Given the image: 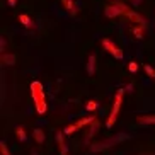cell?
Wrapping results in <instances>:
<instances>
[{"instance_id":"6da1fadb","label":"cell","mask_w":155,"mask_h":155,"mask_svg":"<svg viewBox=\"0 0 155 155\" xmlns=\"http://www.w3.org/2000/svg\"><path fill=\"white\" fill-rule=\"evenodd\" d=\"M31 96L34 101V107H36L38 114H45L48 109L46 104V94H45V87L41 82H32L31 84Z\"/></svg>"},{"instance_id":"7a4b0ae2","label":"cell","mask_w":155,"mask_h":155,"mask_svg":"<svg viewBox=\"0 0 155 155\" xmlns=\"http://www.w3.org/2000/svg\"><path fill=\"white\" fill-rule=\"evenodd\" d=\"M128 138H130V135H124V133H121V135L111 137V138H107V140H104V141L94 143V145H91V147H89V150H91L92 153H97V152H102V150H106V148H111L113 145H118L119 141L128 140Z\"/></svg>"},{"instance_id":"3957f363","label":"cell","mask_w":155,"mask_h":155,"mask_svg":"<svg viewBox=\"0 0 155 155\" xmlns=\"http://www.w3.org/2000/svg\"><path fill=\"white\" fill-rule=\"evenodd\" d=\"M126 89H118L116 91V97H114V104H113V109H111V114L107 121H106V126L107 128H113V124L116 123L118 119V114H119V109H121V104H123V94Z\"/></svg>"},{"instance_id":"277c9868","label":"cell","mask_w":155,"mask_h":155,"mask_svg":"<svg viewBox=\"0 0 155 155\" xmlns=\"http://www.w3.org/2000/svg\"><path fill=\"white\" fill-rule=\"evenodd\" d=\"M102 48H104L107 53H111L116 60H123V50H119V46L116 45L114 41L104 38V39H102Z\"/></svg>"},{"instance_id":"5b68a950","label":"cell","mask_w":155,"mask_h":155,"mask_svg":"<svg viewBox=\"0 0 155 155\" xmlns=\"http://www.w3.org/2000/svg\"><path fill=\"white\" fill-rule=\"evenodd\" d=\"M96 119V116H89V118H84V119H78L77 123H73V124H68V126L63 130V133L65 135H72V133H75V131H78L80 128H84V126H87V124H92V121Z\"/></svg>"},{"instance_id":"8992f818","label":"cell","mask_w":155,"mask_h":155,"mask_svg":"<svg viewBox=\"0 0 155 155\" xmlns=\"http://www.w3.org/2000/svg\"><path fill=\"white\" fill-rule=\"evenodd\" d=\"M56 143L60 148V155H68V148L65 145V133L63 131H56Z\"/></svg>"},{"instance_id":"52a82bcc","label":"cell","mask_w":155,"mask_h":155,"mask_svg":"<svg viewBox=\"0 0 155 155\" xmlns=\"http://www.w3.org/2000/svg\"><path fill=\"white\" fill-rule=\"evenodd\" d=\"M104 14H106V17L113 19V17H118V15H121V10H119L118 4H113V5H107V7H106Z\"/></svg>"},{"instance_id":"ba28073f","label":"cell","mask_w":155,"mask_h":155,"mask_svg":"<svg viewBox=\"0 0 155 155\" xmlns=\"http://www.w3.org/2000/svg\"><path fill=\"white\" fill-rule=\"evenodd\" d=\"M138 124H155V114H148V116H138Z\"/></svg>"},{"instance_id":"9c48e42d","label":"cell","mask_w":155,"mask_h":155,"mask_svg":"<svg viewBox=\"0 0 155 155\" xmlns=\"http://www.w3.org/2000/svg\"><path fill=\"white\" fill-rule=\"evenodd\" d=\"M32 137H34V141H36V143H39V145H41V143H45L46 135H45V131H43V130L36 128V130L32 131Z\"/></svg>"},{"instance_id":"30bf717a","label":"cell","mask_w":155,"mask_h":155,"mask_svg":"<svg viewBox=\"0 0 155 155\" xmlns=\"http://www.w3.org/2000/svg\"><path fill=\"white\" fill-rule=\"evenodd\" d=\"M94 72H96V55H91L87 60V73L94 75Z\"/></svg>"},{"instance_id":"8fae6325","label":"cell","mask_w":155,"mask_h":155,"mask_svg":"<svg viewBox=\"0 0 155 155\" xmlns=\"http://www.w3.org/2000/svg\"><path fill=\"white\" fill-rule=\"evenodd\" d=\"M19 22L22 24V26H26V28H31L32 26V21H31V17H29L28 14H21L19 15Z\"/></svg>"},{"instance_id":"7c38bea8","label":"cell","mask_w":155,"mask_h":155,"mask_svg":"<svg viewBox=\"0 0 155 155\" xmlns=\"http://www.w3.org/2000/svg\"><path fill=\"white\" fill-rule=\"evenodd\" d=\"M61 2H63V7H65V10H68L70 14H77V10L73 9V2L72 0H61Z\"/></svg>"},{"instance_id":"4fadbf2b","label":"cell","mask_w":155,"mask_h":155,"mask_svg":"<svg viewBox=\"0 0 155 155\" xmlns=\"http://www.w3.org/2000/svg\"><path fill=\"white\" fill-rule=\"evenodd\" d=\"M97 128H99V121H97V119H94V121H92V126H91V131H89V135H87V140L96 135V133H97Z\"/></svg>"},{"instance_id":"5bb4252c","label":"cell","mask_w":155,"mask_h":155,"mask_svg":"<svg viewBox=\"0 0 155 155\" xmlns=\"http://www.w3.org/2000/svg\"><path fill=\"white\" fill-rule=\"evenodd\" d=\"M133 34H135L137 39H141V38H143V26L137 24V28H133Z\"/></svg>"},{"instance_id":"9a60e30c","label":"cell","mask_w":155,"mask_h":155,"mask_svg":"<svg viewBox=\"0 0 155 155\" xmlns=\"http://www.w3.org/2000/svg\"><path fill=\"white\" fill-rule=\"evenodd\" d=\"M2 61L5 65H14L15 63V56L14 55H2Z\"/></svg>"},{"instance_id":"2e32d148","label":"cell","mask_w":155,"mask_h":155,"mask_svg":"<svg viewBox=\"0 0 155 155\" xmlns=\"http://www.w3.org/2000/svg\"><path fill=\"white\" fill-rule=\"evenodd\" d=\"M85 107H87V111H96L97 107H99V102H97V101H87Z\"/></svg>"},{"instance_id":"e0dca14e","label":"cell","mask_w":155,"mask_h":155,"mask_svg":"<svg viewBox=\"0 0 155 155\" xmlns=\"http://www.w3.org/2000/svg\"><path fill=\"white\" fill-rule=\"evenodd\" d=\"M15 135H17V138H19L21 141L26 140V131H24L22 126H17V128H15Z\"/></svg>"},{"instance_id":"ac0fdd59","label":"cell","mask_w":155,"mask_h":155,"mask_svg":"<svg viewBox=\"0 0 155 155\" xmlns=\"http://www.w3.org/2000/svg\"><path fill=\"white\" fill-rule=\"evenodd\" d=\"M143 68H145L147 75H148V77H150L152 80H155V68H153V67H150V65H145Z\"/></svg>"},{"instance_id":"d6986e66","label":"cell","mask_w":155,"mask_h":155,"mask_svg":"<svg viewBox=\"0 0 155 155\" xmlns=\"http://www.w3.org/2000/svg\"><path fill=\"white\" fill-rule=\"evenodd\" d=\"M128 70L131 73H137L138 72V63L137 61H130V65H128Z\"/></svg>"},{"instance_id":"ffe728a7","label":"cell","mask_w":155,"mask_h":155,"mask_svg":"<svg viewBox=\"0 0 155 155\" xmlns=\"http://www.w3.org/2000/svg\"><path fill=\"white\" fill-rule=\"evenodd\" d=\"M0 152H2V155H10L9 148H7V145H5V141H0Z\"/></svg>"},{"instance_id":"44dd1931","label":"cell","mask_w":155,"mask_h":155,"mask_svg":"<svg viewBox=\"0 0 155 155\" xmlns=\"http://www.w3.org/2000/svg\"><path fill=\"white\" fill-rule=\"evenodd\" d=\"M126 91H128V92H133V84H128V85H126Z\"/></svg>"},{"instance_id":"7402d4cb","label":"cell","mask_w":155,"mask_h":155,"mask_svg":"<svg viewBox=\"0 0 155 155\" xmlns=\"http://www.w3.org/2000/svg\"><path fill=\"white\" fill-rule=\"evenodd\" d=\"M7 2H9V5H10V7H14V5H15V2H17V0H7Z\"/></svg>"},{"instance_id":"603a6c76","label":"cell","mask_w":155,"mask_h":155,"mask_svg":"<svg viewBox=\"0 0 155 155\" xmlns=\"http://www.w3.org/2000/svg\"><path fill=\"white\" fill-rule=\"evenodd\" d=\"M131 2H133L135 5H138V4H140V0H131Z\"/></svg>"},{"instance_id":"cb8c5ba5","label":"cell","mask_w":155,"mask_h":155,"mask_svg":"<svg viewBox=\"0 0 155 155\" xmlns=\"http://www.w3.org/2000/svg\"><path fill=\"white\" fill-rule=\"evenodd\" d=\"M32 155H38V153H32Z\"/></svg>"},{"instance_id":"d4e9b609","label":"cell","mask_w":155,"mask_h":155,"mask_svg":"<svg viewBox=\"0 0 155 155\" xmlns=\"http://www.w3.org/2000/svg\"><path fill=\"white\" fill-rule=\"evenodd\" d=\"M148 155H153V153H148Z\"/></svg>"}]
</instances>
